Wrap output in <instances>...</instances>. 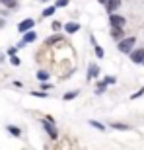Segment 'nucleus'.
<instances>
[{"label":"nucleus","mask_w":144,"mask_h":150,"mask_svg":"<svg viewBox=\"0 0 144 150\" xmlns=\"http://www.w3.org/2000/svg\"><path fill=\"white\" fill-rule=\"evenodd\" d=\"M134 43H136V37H123L119 41V45H117V49L121 51V53H131Z\"/></svg>","instance_id":"1"},{"label":"nucleus","mask_w":144,"mask_h":150,"mask_svg":"<svg viewBox=\"0 0 144 150\" xmlns=\"http://www.w3.org/2000/svg\"><path fill=\"white\" fill-rule=\"evenodd\" d=\"M43 127H45V131L49 133V137L53 140L59 139V133H56V129H55V125H53V119H51V117H47V119L43 121Z\"/></svg>","instance_id":"2"},{"label":"nucleus","mask_w":144,"mask_h":150,"mask_svg":"<svg viewBox=\"0 0 144 150\" xmlns=\"http://www.w3.org/2000/svg\"><path fill=\"white\" fill-rule=\"evenodd\" d=\"M109 22H111V25H115V28H125L127 20H125L123 16H119V14H115V12H111L109 14Z\"/></svg>","instance_id":"3"},{"label":"nucleus","mask_w":144,"mask_h":150,"mask_svg":"<svg viewBox=\"0 0 144 150\" xmlns=\"http://www.w3.org/2000/svg\"><path fill=\"white\" fill-rule=\"evenodd\" d=\"M131 61L134 62V64H140V62H144V49L140 47V49H133L131 53Z\"/></svg>","instance_id":"4"},{"label":"nucleus","mask_w":144,"mask_h":150,"mask_svg":"<svg viewBox=\"0 0 144 150\" xmlns=\"http://www.w3.org/2000/svg\"><path fill=\"white\" fill-rule=\"evenodd\" d=\"M33 28H35V20L28 18V20L20 22V25H18V31H20V33H25V31H29V29H33Z\"/></svg>","instance_id":"5"},{"label":"nucleus","mask_w":144,"mask_h":150,"mask_svg":"<svg viewBox=\"0 0 144 150\" xmlns=\"http://www.w3.org/2000/svg\"><path fill=\"white\" fill-rule=\"evenodd\" d=\"M35 39H37V33L29 29V31H25V33H23V39H22V41H20V43H18V47L22 49V47H25V45H28V43H31V41H35Z\"/></svg>","instance_id":"6"},{"label":"nucleus","mask_w":144,"mask_h":150,"mask_svg":"<svg viewBox=\"0 0 144 150\" xmlns=\"http://www.w3.org/2000/svg\"><path fill=\"white\" fill-rule=\"evenodd\" d=\"M97 74H100V67L92 62V64L88 67V80H94V78L97 76Z\"/></svg>","instance_id":"7"},{"label":"nucleus","mask_w":144,"mask_h":150,"mask_svg":"<svg viewBox=\"0 0 144 150\" xmlns=\"http://www.w3.org/2000/svg\"><path fill=\"white\" fill-rule=\"evenodd\" d=\"M78 29H80V23H76V22L64 23V31H66V33H76Z\"/></svg>","instance_id":"8"},{"label":"nucleus","mask_w":144,"mask_h":150,"mask_svg":"<svg viewBox=\"0 0 144 150\" xmlns=\"http://www.w3.org/2000/svg\"><path fill=\"white\" fill-rule=\"evenodd\" d=\"M121 6V0H107V4H105V8H107V12H115L117 8Z\"/></svg>","instance_id":"9"},{"label":"nucleus","mask_w":144,"mask_h":150,"mask_svg":"<svg viewBox=\"0 0 144 150\" xmlns=\"http://www.w3.org/2000/svg\"><path fill=\"white\" fill-rule=\"evenodd\" d=\"M123 28H115V25H111V37L113 39H119V41H121L123 39Z\"/></svg>","instance_id":"10"},{"label":"nucleus","mask_w":144,"mask_h":150,"mask_svg":"<svg viewBox=\"0 0 144 150\" xmlns=\"http://www.w3.org/2000/svg\"><path fill=\"white\" fill-rule=\"evenodd\" d=\"M62 41H64L62 35H53V37H49L45 41V45H55V43H62Z\"/></svg>","instance_id":"11"},{"label":"nucleus","mask_w":144,"mask_h":150,"mask_svg":"<svg viewBox=\"0 0 144 150\" xmlns=\"http://www.w3.org/2000/svg\"><path fill=\"white\" fill-rule=\"evenodd\" d=\"M111 129H117V131H128V125H125V123H111Z\"/></svg>","instance_id":"12"},{"label":"nucleus","mask_w":144,"mask_h":150,"mask_svg":"<svg viewBox=\"0 0 144 150\" xmlns=\"http://www.w3.org/2000/svg\"><path fill=\"white\" fill-rule=\"evenodd\" d=\"M78 94H80L78 90H72V92H68V94H64V96H62V100H64V101H70V100H74V98H76Z\"/></svg>","instance_id":"13"},{"label":"nucleus","mask_w":144,"mask_h":150,"mask_svg":"<svg viewBox=\"0 0 144 150\" xmlns=\"http://www.w3.org/2000/svg\"><path fill=\"white\" fill-rule=\"evenodd\" d=\"M55 10H56V6H49V8H45V10H43V18L53 16V14H55Z\"/></svg>","instance_id":"14"},{"label":"nucleus","mask_w":144,"mask_h":150,"mask_svg":"<svg viewBox=\"0 0 144 150\" xmlns=\"http://www.w3.org/2000/svg\"><path fill=\"white\" fill-rule=\"evenodd\" d=\"M8 133H12L14 137H20V134H22V131H20L18 127H14V125H8Z\"/></svg>","instance_id":"15"},{"label":"nucleus","mask_w":144,"mask_h":150,"mask_svg":"<svg viewBox=\"0 0 144 150\" xmlns=\"http://www.w3.org/2000/svg\"><path fill=\"white\" fill-rule=\"evenodd\" d=\"M37 78L41 80V82H47V80H49V72H45V70H39V72H37Z\"/></svg>","instance_id":"16"},{"label":"nucleus","mask_w":144,"mask_h":150,"mask_svg":"<svg viewBox=\"0 0 144 150\" xmlns=\"http://www.w3.org/2000/svg\"><path fill=\"white\" fill-rule=\"evenodd\" d=\"M4 6H8V8H14V6L18 4V0H0Z\"/></svg>","instance_id":"17"},{"label":"nucleus","mask_w":144,"mask_h":150,"mask_svg":"<svg viewBox=\"0 0 144 150\" xmlns=\"http://www.w3.org/2000/svg\"><path fill=\"white\" fill-rule=\"evenodd\" d=\"M94 51H95V55L100 57V59H101V57H103V55H105V53H103V49H101V47H100V45H97V43L94 45Z\"/></svg>","instance_id":"18"},{"label":"nucleus","mask_w":144,"mask_h":150,"mask_svg":"<svg viewBox=\"0 0 144 150\" xmlns=\"http://www.w3.org/2000/svg\"><path fill=\"white\" fill-rule=\"evenodd\" d=\"M10 62L14 64V67H20V62H22V61H20V57H16V55H10Z\"/></svg>","instance_id":"19"},{"label":"nucleus","mask_w":144,"mask_h":150,"mask_svg":"<svg viewBox=\"0 0 144 150\" xmlns=\"http://www.w3.org/2000/svg\"><path fill=\"white\" fill-rule=\"evenodd\" d=\"M88 123H90V125H92V127L100 129V131H103V129H105V127H103V125H101V123H97V121H88Z\"/></svg>","instance_id":"20"},{"label":"nucleus","mask_w":144,"mask_h":150,"mask_svg":"<svg viewBox=\"0 0 144 150\" xmlns=\"http://www.w3.org/2000/svg\"><path fill=\"white\" fill-rule=\"evenodd\" d=\"M56 8H64V6H68V0H56Z\"/></svg>","instance_id":"21"},{"label":"nucleus","mask_w":144,"mask_h":150,"mask_svg":"<svg viewBox=\"0 0 144 150\" xmlns=\"http://www.w3.org/2000/svg\"><path fill=\"white\" fill-rule=\"evenodd\" d=\"M31 96H35V98H49V94H45V92H31Z\"/></svg>","instance_id":"22"},{"label":"nucleus","mask_w":144,"mask_h":150,"mask_svg":"<svg viewBox=\"0 0 144 150\" xmlns=\"http://www.w3.org/2000/svg\"><path fill=\"white\" fill-rule=\"evenodd\" d=\"M105 86H107L105 82H101L100 86H97V92H95V94H103V92H105Z\"/></svg>","instance_id":"23"},{"label":"nucleus","mask_w":144,"mask_h":150,"mask_svg":"<svg viewBox=\"0 0 144 150\" xmlns=\"http://www.w3.org/2000/svg\"><path fill=\"white\" fill-rule=\"evenodd\" d=\"M103 82H105V84H115V78H113V76H107Z\"/></svg>","instance_id":"24"},{"label":"nucleus","mask_w":144,"mask_h":150,"mask_svg":"<svg viewBox=\"0 0 144 150\" xmlns=\"http://www.w3.org/2000/svg\"><path fill=\"white\" fill-rule=\"evenodd\" d=\"M18 49H20V47H12V49H8V55H16Z\"/></svg>","instance_id":"25"},{"label":"nucleus","mask_w":144,"mask_h":150,"mask_svg":"<svg viewBox=\"0 0 144 150\" xmlns=\"http://www.w3.org/2000/svg\"><path fill=\"white\" fill-rule=\"evenodd\" d=\"M53 29H55V31H59V29H61V23H59V22H53Z\"/></svg>","instance_id":"26"},{"label":"nucleus","mask_w":144,"mask_h":150,"mask_svg":"<svg viewBox=\"0 0 144 150\" xmlns=\"http://www.w3.org/2000/svg\"><path fill=\"white\" fill-rule=\"evenodd\" d=\"M97 2H100V4H103V6L107 4V0H97Z\"/></svg>","instance_id":"27"},{"label":"nucleus","mask_w":144,"mask_h":150,"mask_svg":"<svg viewBox=\"0 0 144 150\" xmlns=\"http://www.w3.org/2000/svg\"><path fill=\"white\" fill-rule=\"evenodd\" d=\"M2 25H4V20H0V28H2Z\"/></svg>","instance_id":"28"},{"label":"nucleus","mask_w":144,"mask_h":150,"mask_svg":"<svg viewBox=\"0 0 144 150\" xmlns=\"http://www.w3.org/2000/svg\"><path fill=\"white\" fill-rule=\"evenodd\" d=\"M43 2H47V0H43Z\"/></svg>","instance_id":"29"},{"label":"nucleus","mask_w":144,"mask_h":150,"mask_svg":"<svg viewBox=\"0 0 144 150\" xmlns=\"http://www.w3.org/2000/svg\"><path fill=\"white\" fill-rule=\"evenodd\" d=\"M142 64H144V62H142Z\"/></svg>","instance_id":"30"}]
</instances>
